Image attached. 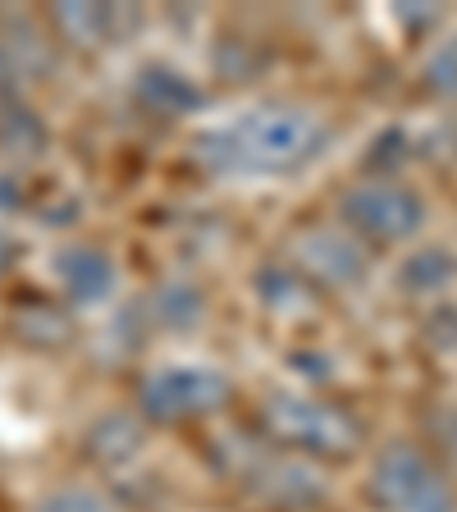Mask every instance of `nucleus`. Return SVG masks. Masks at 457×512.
Wrapping results in <instances>:
<instances>
[{
    "label": "nucleus",
    "instance_id": "f257e3e1",
    "mask_svg": "<svg viewBox=\"0 0 457 512\" xmlns=\"http://www.w3.org/2000/svg\"><path fill=\"white\" fill-rule=\"evenodd\" d=\"M330 147L325 115L302 101H256L192 133V165L211 179H288Z\"/></svg>",
    "mask_w": 457,
    "mask_h": 512
},
{
    "label": "nucleus",
    "instance_id": "f03ea898",
    "mask_svg": "<svg viewBox=\"0 0 457 512\" xmlns=\"http://www.w3.org/2000/svg\"><path fill=\"white\" fill-rule=\"evenodd\" d=\"M252 430L261 444L284 448L316 467L357 458L366 444L362 421L348 407L311 394V389H266L261 403L252 407Z\"/></svg>",
    "mask_w": 457,
    "mask_h": 512
},
{
    "label": "nucleus",
    "instance_id": "7ed1b4c3",
    "mask_svg": "<svg viewBox=\"0 0 457 512\" xmlns=\"http://www.w3.org/2000/svg\"><path fill=\"white\" fill-rule=\"evenodd\" d=\"M238 384L220 362H160L133 384V412L147 426H197L229 412Z\"/></svg>",
    "mask_w": 457,
    "mask_h": 512
},
{
    "label": "nucleus",
    "instance_id": "20e7f679",
    "mask_svg": "<svg viewBox=\"0 0 457 512\" xmlns=\"http://www.w3.org/2000/svg\"><path fill=\"white\" fill-rule=\"evenodd\" d=\"M366 499L375 512H457V485L412 439L380 444L366 471Z\"/></svg>",
    "mask_w": 457,
    "mask_h": 512
},
{
    "label": "nucleus",
    "instance_id": "39448f33",
    "mask_svg": "<svg viewBox=\"0 0 457 512\" xmlns=\"http://www.w3.org/2000/svg\"><path fill=\"white\" fill-rule=\"evenodd\" d=\"M426 197L403 179H357L339 197V224L366 247H398L421 234L426 224Z\"/></svg>",
    "mask_w": 457,
    "mask_h": 512
},
{
    "label": "nucleus",
    "instance_id": "423d86ee",
    "mask_svg": "<svg viewBox=\"0 0 457 512\" xmlns=\"http://www.w3.org/2000/svg\"><path fill=\"white\" fill-rule=\"evenodd\" d=\"M229 476L247 490V499L270 503V508H279V512H307L330 494L325 467H316V462H307V458H293L284 448H270V444H261V439H252V444L238 453Z\"/></svg>",
    "mask_w": 457,
    "mask_h": 512
},
{
    "label": "nucleus",
    "instance_id": "0eeeda50",
    "mask_svg": "<svg viewBox=\"0 0 457 512\" xmlns=\"http://www.w3.org/2000/svg\"><path fill=\"white\" fill-rule=\"evenodd\" d=\"M288 266L298 270L311 288H357L371 270V247L352 238L343 224H302L298 234H288Z\"/></svg>",
    "mask_w": 457,
    "mask_h": 512
},
{
    "label": "nucleus",
    "instance_id": "6e6552de",
    "mask_svg": "<svg viewBox=\"0 0 457 512\" xmlns=\"http://www.w3.org/2000/svg\"><path fill=\"white\" fill-rule=\"evenodd\" d=\"M60 69V46L42 14L0 10V96H28Z\"/></svg>",
    "mask_w": 457,
    "mask_h": 512
},
{
    "label": "nucleus",
    "instance_id": "1a4fd4ad",
    "mask_svg": "<svg viewBox=\"0 0 457 512\" xmlns=\"http://www.w3.org/2000/svg\"><path fill=\"white\" fill-rule=\"evenodd\" d=\"M51 279L69 311H92V307L115 302L119 261L110 247L92 243V238H69V243H60L51 256Z\"/></svg>",
    "mask_w": 457,
    "mask_h": 512
},
{
    "label": "nucleus",
    "instance_id": "9d476101",
    "mask_svg": "<svg viewBox=\"0 0 457 512\" xmlns=\"http://www.w3.org/2000/svg\"><path fill=\"white\" fill-rule=\"evenodd\" d=\"M55 46H69L78 55H96L106 46H124L147 23L138 5H51L42 14Z\"/></svg>",
    "mask_w": 457,
    "mask_h": 512
},
{
    "label": "nucleus",
    "instance_id": "9b49d317",
    "mask_svg": "<svg viewBox=\"0 0 457 512\" xmlns=\"http://www.w3.org/2000/svg\"><path fill=\"white\" fill-rule=\"evenodd\" d=\"M147 444H151V426L133 407H106V412H96L83 426V439H78L83 458L92 462L96 471H128L133 462H142Z\"/></svg>",
    "mask_w": 457,
    "mask_h": 512
},
{
    "label": "nucleus",
    "instance_id": "f8f14e48",
    "mask_svg": "<svg viewBox=\"0 0 457 512\" xmlns=\"http://www.w3.org/2000/svg\"><path fill=\"white\" fill-rule=\"evenodd\" d=\"M133 101L156 119H188L206 106V87L170 60H147L133 74Z\"/></svg>",
    "mask_w": 457,
    "mask_h": 512
},
{
    "label": "nucleus",
    "instance_id": "ddd939ff",
    "mask_svg": "<svg viewBox=\"0 0 457 512\" xmlns=\"http://www.w3.org/2000/svg\"><path fill=\"white\" fill-rule=\"evenodd\" d=\"M138 302H142L147 325L160 334H192L206 316H211V298H206L202 279L183 275V270L160 275L156 284H151V293H142Z\"/></svg>",
    "mask_w": 457,
    "mask_h": 512
},
{
    "label": "nucleus",
    "instance_id": "4468645a",
    "mask_svg": "<svg viewBox=\"0 0 457 512\" xmlns=\"http://www.w3.org/2000/svg\"><path fill=\"white\" fill-rule=\"evenodd\" d=\"M51 151V124L28 96H0V160L5 170L32 165Z\"/></svg>",
    "mask_w": 457,
    "mask_h": 512
},
{
    "label": "nucleus",
    "instance_id": "2eb2a0df",
    "mask_svg": "<svg viewBox=\"0 0 457 512\" xmlns=\"http://www.w3.org/2000/svg\"><path fill=\"white\" fill-rule=\"evenodd\" d=\"M10 334L37 352H60L74 343V311L60 298H23L10 311Z\"/></svg>",
    "mask_w": 457,
    "mask_h": 512
},
{
    "label": "nucleus",
    "instance_id": "dca6fc26",
    "mask_svg": "<svg viewBox=\"0 0 457 512\" xmlns=\"http://www.w3.org/2000/svg\"><path fill=\"white\" fill-rule=\"evenodd\" d=\"M252 293H256V302H261L270 316H284V320L311 311V298H316V288H311L298 270L288 266L284 256H275V261H266V266L256 270V275H252Z\"/></svg>",
    "mask_w": 457,
    "mask_h": 512
},
{
    "label": "nucleus",
    "instance_id": "f3484780",
    "mask_svg": "<svg viewBox=\"0 0 457 512\" xmlns=\"http://www.w3.org/2000/svg\"><path fill=\"white\" fill-rule=\"evenodd\" d=\"M453 279H457V261L453 252H439V247H426V252L407 256L398 266V288H407L412 298H439Z\"/></svg>",
    "mask_w": 457,
    "mask_h": 512
},
{
    "label": "nucleus",
    "instance_id": "a211bd4d",
    "mask_svg": "<svg viewBox=\"0 0 457 512\" xmlns=\"http://www.w3.org/2000/svg\"><path fill=\"white\" fill-rule=\"evenodd\" d=\"M32 512H124V503L101 485H83V480H64L51 485L42 499L32 503Z\"/></svg>",
    "mask_w": 457,
    "mask_h": 512
},
{
    "label": "nucleus",
    "instance_id": "6ab92c4d",
    "mask_svg": "<svg viewBox=\"0 0 457 512\" xmlns=\"http://www.w3.org/2000/svg\"><path fill=\"white\" fill-rule=\"evenodd\" d=\"M421 83H426L430 96H444V101L457 96V37H448V42H439L430 51L426 69H421Z\"/></svg>",
    "mask_w": 457,
    "mask_h": 512
},
{
    "label": "nucleus",
    "instance_id": "aec40b11",
    "mask_svg": "<svg viewBox=\"0 0 457 512\" xmlns=\"http://www.w3.org/2000/svg\"><path fill=\"white\" fill-rule=\"evenodd\" d=\"M215 69H220L229 83H247V78H256V46L238 42V37L220 42V51H215Z\"/></svg>",
    "mask_w": 457,
    "mask_h": 512
},
{
    "label": "nucleus",
    "instance_id": "412c9836",
    "mask_svg": "<svg viewBox=\"0 0 457 512\" xmlns=\"http://www.w3.org/2000/svg\"><path fill=\"white\" fill-rule=\"evenodd\" d=\"M28 211V188H23L19 170H0V220Z\"/></svg>",
    "mask_w": 457,
    "mask_h": 512
},
{
    "label": "nucleus",
    "instance_id": "4be33fe9",
    "mask_svg": "<svg viewBox=\"0 0 457 512\" xmlns=\"http://www.w3.org/2000/svg\"><path fill=\"white\" fill-rule=\"evenodd\" d=\"M430 426H435L439 453H444V458H457V407H439V412L430 416Z\"/></svg>",
    "mask_w": 457,
    "mask_h": 512
},
{
    "label": "nucleus",
    "instance_id": "5701e85b",
    "mask_svg": "<svg viewBox=\"0 0 457 512\" xmlns=\"http://www.w3.org/2000/svg\"><path fill=\"white\" fill-rule=\"evenodd\" d=\"M19 256H23V247L14 243V238L5 234V229H0V284H5V279L14 275V266H19Z\"/></svg>",
    "mask_w": 457,
    "mask_h": 512
},
{
    "label": "nucleus",
    "instance_id": "b1692460",
    "mask_svg": "<svg viewBox=\"0 0 457 512\" xmlns=\"http://www.w3.org/2000/svg\"><path fill=\"white\" fill-rule=\"evenodd\" d=\"M398 19H403V23H412V28H421V23L439 19V10H398Z\"/></svg>",
    "mask_w": 457,
    "mask_h": 512
}]
</instances>
